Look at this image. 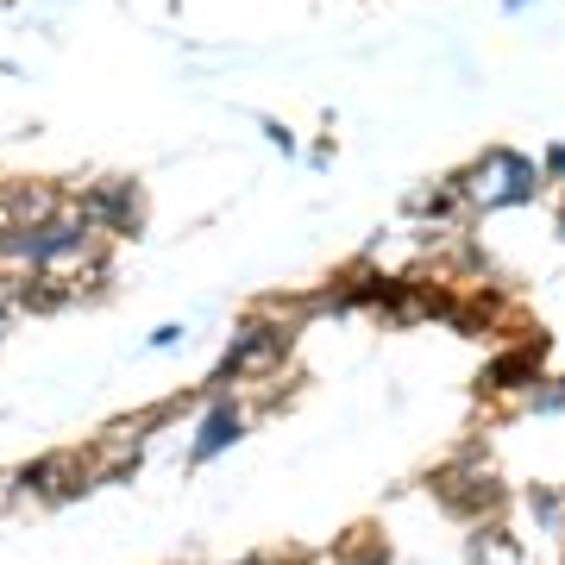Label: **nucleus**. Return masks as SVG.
Listing matches in <instances>:
<instances>
[{
  "label": "nucleus",
  "mask_w": 565,
  "mask_h": 565,
  "mask_svg": "<svg viewBox=\"0 0 565 565\" xmlns=\"http://www.w3.org/2000/svg\"><path fill=\"white\" fill-rule=\"evenodd\" d=\"M541 352H546V345L534 340V345L522 352V359H515V352H509V359H497V364L484 371V384H478V390H484V396H497V390H527V384H541V377H534Z\"/></svg>",
  "instance_id": "obj_8"
},
{
  "label": "nucleus",
  "mask_w": 565,
  "mask_h": 565,
  "mask_svg": "<svg viewBox=\"0 0 565 565\" xmlns=\"http://www.w3.org/2000/svg\"><path fill=\"white\" fill-rule=\"evenodd\" d=\"M88 484H95L88 452H51V459H39V465H25V471H20V490H39V497H51V503L82 497Z\"/></svg>",
  "instance_id": "obj_5"
},
{
  "label": "nucleus",
  "mask_w": 565,
  "mask_h": 565,
  "mask_svg": "<svg viewBox=\"0 0 565 565\" xmlns=\"http://www.w3.org/2000/svg\"><path fill=\"white\" fill-rule=\"evenodd\" d=\"M282 352H289V333L282 327H245L239 340H233V352L221 359V371H214V384H239V377H270L282 364Z\"/></svg>",
  "instance_id": "obj_2"
},
{
  "label": "nucleus",
  "mask_w": 565,
  "mask_h": 565,
  "mask_svg": "<svg viewBox=\"0 0 565 565\" xmlns=\"http://www.w3.org/2000/svg\"><path fill=\"white\" fill-rule=\"evenodd\" d=\"M239 565H264V559H239Z\"/></svg>",
  "instance_id": "obj_10"
},
{
  "label": "nucleus",
  "mask_w": 565,
  "mask_h": 565,
  "mask_svg": "<svg viewBox=\"0 0 565 565\" xmlns=\"http://www.w3.org/2000/svg\"><path fill=\"white\" fill-rule=\"evenodd\" d=\"M76 202H82V214H88V226H95V239H107V233H139V221H145L139 189H132L126 177L95 182V189L76 195Z\"/></svg>",
  "instance_id": "obj_4"
},
{
  "label": "nucleus",
  "mask_w": 565,
  "mask_h": 565,
  "mask_svg": "<svg viewBox=\"0 0 565 565\" xmlns=\"http://www.w3.org/2000/svg\"><path fill=\"white\" fill-rule=\"evenodd\" d=\"M434 497H440L452 515H465V522L478 527V522H490L497 509H503V484L490 478V471H434Z\"/></svg>",
  "instance_id": "obj_3"
},
{
  "label": "nucleus",
  "mask_w": 565,
  "mask_h": 565,
  "mask_svg": "<svg viewBox=\"0 0 565 565\" xmlns=\"http://www.w3.org/2000/svg\"><path fill=\"white\" fill-rule=\"evenodd\" d=\"M534 515H541V527H553L559 522V497L553 490H534Z\"/></svg>",
  "instance_id": "obj_9"
},
{
  "label": "nucleus",
  "mask_w": 565,
  "mask_h": 565,
  "mask_svg": "<svg viewBox=\"0 0 565 565\" xmlns=\"http://www.w3.org/2000/svg\"><path fill=\"white\" fill-rule=\"evenodd\" d=\"M541 189V177L527 170L515 151H490V158H478V170H465L459 182H452V195H465L471 207H503V202H527Z\"/></svg>",
  "instance_id": "obj_1"
},
{
  "label": "nucleus",
  "mask_w": 565,
  "mask_h": 565,
  "mask_svg": "<svg viewBox=\"0 0 565 565\" xmlns=\"http://www.w3.org/2000/svg\"><path fill=\"white\" fill-rule=\"evenodd\" d=\"M245 434V415H239V403L233 396H221V403L202 415V434H195V465H207L214 452H226V446Z\"/></svg>",
  "instance_id": "obj_6"
},
{
  "label": "nucleus",
  "mask_w": 565,
  "mask_h": 565,
  "mask_svg": "<svg viewBox=\"0 0 565 565\" xmlns=\"http://www.w3.org/2000/svg\"><path fill=\"white\" fill-rule=\"evenodd\" d=\"M465 565H522V546H515V534H503L497 522H478L471 541H465Z\"/></svg>",
  "instance_id": "obj_7"
}]
</instances>
